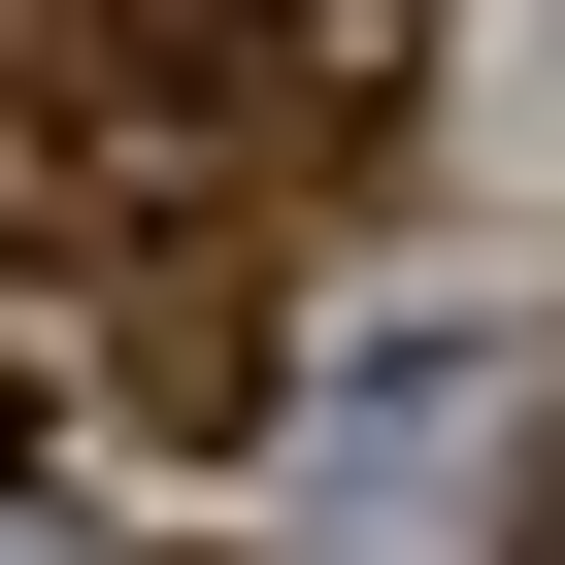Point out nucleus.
Wrapping results in <instances>:
<instances>
[{"label":"nucleus","mask_w":565,"mask_h":565,"mask_svg":"<svg viewBox=\"0 0 565 565\" xmlns=\"http://www.w3.org/2000/svg\"><path fill=\"white\" fill-rule=\"evenodd\" d=\"M100 399H134V433H266V266H134Z\"/></svg>","instance_id":"obj_1"}]
</instances>
